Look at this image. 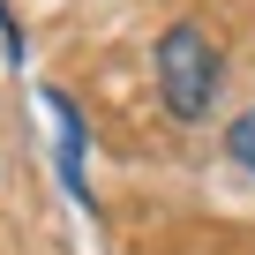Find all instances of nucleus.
<instances>
[{
  "label": "nucleus",
  "mask_w": 255,
  "mask_h": 255,
  "mask_svg": "<svg viewBox=\"0 0 255 255\" xmlns=\"http://www.w3.org/2000/svg\"><path fill=\"white\" fill-rule=\"evenodd\" d=\"M150 68H158V98H165V113L173 120H203L210 105H218V83H225V53H218V38L203 30V23H165L158 30V53H150Z\"/></svg>",
  "instance_id": "f257e3e1"
},
{
  "label": "nucleus",
  "mask_w": 255,
  "mask_h": 255,
  "mask_svg": "<svg viewBox=\"0 0 255 255\" xmlns=\"http://www.w3.org/2000/svg\"><path fill=\"white\" fill-rule=\"evenodd\" d=\"M38 105H45V120L60 128V135H53V150H60V188L90 210V128H83L75 98H60V90H38Z\"/></svg>",
  "instance_id": "f03ea898"
},
{
  "label": "nucleus",
  "mask_w": 255,
  "mask_h": 255,
  "mask_svg": "<svg viewBox=\"0 0 255 255\" xmlns=\"http://www.w3.org/2000/svg\"><path fill=\"white\" fill-rule=\"evenodd\" d=\"M225 158L255 180V105H248V113H233V128H225Z\"/></svg>",
  "instance_id": "7ed1b4c3"
}]
</instances>
